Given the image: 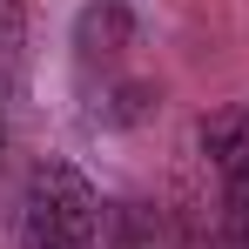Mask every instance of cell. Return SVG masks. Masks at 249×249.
I'll return each mask as SVG.
<instances>
[{
  "label": "cell",
  "mask_w": 249,
  "mask_h": 249,
  "mask_svg": "<svg viewBox=\"0 0 249 249\" xmlns=\"http://www.w3.org/2000/svg\"><path fill=\"white\" fill-rule=\"evenodd\" d=\"M20 243L27 249H115L101 189L74 162H41L20 196Z\"/></svg>",
  "instance_id": "cell-1"
},
{
  "label": "cell",
  "mask_w": 249,
  "mask_h": 249,
  "mask_svg": "<svg viewBox=\"0 0 249 249\" xmlns=\"http://www.w3.org/2000/svg\"><path fill=\"white\" fill-rule=\"evenodd\" d=\"M215 189H222V249H249V108H215L196 128Z\"/></svg>",
  "instance_id": "cell-2"
},
{
  "label": "cell",
  "mask_w": 249,
  "mask_h": 249,
  "mask_svg": "<svg viewBox=\"0 0 249 249\" xmlns=\"http://www.w3.org/2000/svg\"><path fill=\"white\" fill-rule=\"evenodd\" d=\"M0 135H7V128H0Z\"/></svg>",
  "instance_id": "cell-5"
},
{
  "label": "cell",
  "mask_w": 249,
  "mask_h": 249,
  "mask_svg": "<svg viewBox=\"0 0 249 249\" xmlns=\"http://www.w3.org/2000/svg\"><path fill=\"white\" fill-rule=\"evenodd\" d=\"M20 41H27V20H20V7H14V0H0V54H7V61H20Z\"/></svg>",
  "instance_id": "cell-4"
},
{
  "label": "cell",
  "mask_w": 249,
  "mask_h": 249,
  "mask_svg": "<svg viewBox=\"0 0 249 249\" xmlns=\"http://www.w3.org/2000/svg\"><path fill=\"white\" fill-rule=\"evenodd\" d=\"M128 34H135V20H128L122 0H94V7L81 14V27H74V47L94 61V54H122Z\"/></svg>",
  "instance_id": "cell-3"
}]
</instances>
